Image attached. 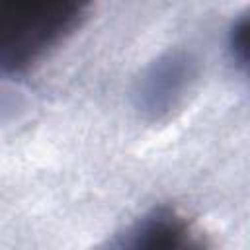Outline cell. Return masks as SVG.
<instances>
[{
    "mask_svg": "<svg viewBox=\"0 0 250 250\" xmlns=\"http://www.w3.org/2000/svg\"><path fill=\"white\" fill-rule=\"evenodd\" d=\"M191 76V64L186 57L172 55L154 64L148 72L143 88V98L148 109L164 111L168 109L176 98H180L182 90L186 88Z\"/></svg>",
    "mask_w": 250,
    "mask_h": 250,
    "instance_id": "obj_3",
    "label": "cell"
},
{
    "mask_svg": "<svg viewBox=\"0 0 250 250\" xmlns=\"http://www.w3.org/2000/svg\"><path fill=\"white\" fill-rule=\"evenodd\" d=\"M84 18L74 0H0V72L27 68L70 35Z\"/></svg>",
    "mask_w": 250,
    "mask_h": 250,
    "instance_id": "obj_1",
    "label": "cell"
},
{
    "mask_svg": "<svg viewBox=\"0 0 250 250\" xmlns=\"http://www.w3.org/2000/svg\"><path fill=\"white\" fill-rule=\"evenodd\" d=\"M121 250H203L193 227L172 211H156L143 219L125 238Z\"/></svg>",
    "mask_w": 250,
    "mask_h": 250,
    "instance_id": "obj_2",
    "label": "cell"
},
{
    "mask_svg": "<svg viewBox=\"0 0 250 250\" xmlns=\"http://www.w3.org/2000/svg\"><path fill=\"white\" fill-rule=\"evenodd\" d=\"M229 47H230V53L236 64L246 68L248 66V18L246 16L236 20L234 25L230 27Z\"/></svg>",
    "mask_w": 250,
    "mask_h": 250,
    "instance_id": "obj_4",
    "label": "cell"
}]
</instances>
